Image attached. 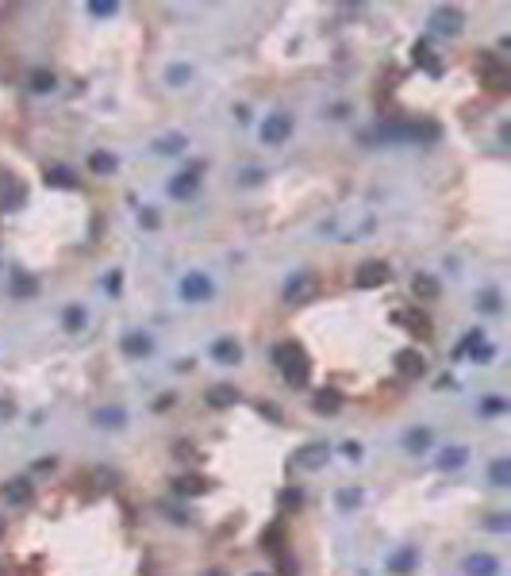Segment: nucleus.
<instances>
[{
	"label": "nucleus",
	"instance_id": "12",
	"mask_svg": "<svg viewBox=\"0 0 511 576\" xmlns=\"http://www.w3.org/2000/svg\"><path fill=\"white\" fill-rule=\"evenodd\" d=\"M311 292H316V277L311 273H300V277H292V281L285 284V300L288 303H304Z\"/></svg>",
	"mask_w": 511,
	"mask_h": 576
},
{
	"label": "nucleus",
	"instance_id": "24",
	"mask_svg": "<svg viewBox=\"0 0 511 576\" xmlns=\"http://www.w3.org/2000/svg\"><path fill=\"white\" fill-rule=\"evenodd\" d=\"M93 419H96V426H123L127 423V411L123 407H101Z\"/></svg>",
	"mask_w": 511,
	"mask_h": 576
},
{
	"label": "nucleus",
	"instance_id": "44",
	"mask_svg": "<svg viewBox=\"0 0 511 576\" xmlns=\"http://www.w3.org/2000/svg\"><path fill=\"white\" fill-rule=\"evenodd\" d=\"M331 119H346V104H335V108H331Z\"/></svg>",
	"mask_w": 511,
	"mask_h": 576
},
{
	"label": "nucleus",
	"instance_id": "33",
	"mask_svg": "<svg viewBox=\"0 0 511 576\" xmlns=\"http://www.w3.org/2000/svg\"><path fill=\"white\" fill-rule=\"evenodd\" d=\"M46 185H62V188H70V185H73V173H70V169H62V166H54V169H46Z\"/></svg>",
	"mask_w": 511,
	"mask_h": 576
},
{
	"label": "nucleus",
	"instance_id": "37",
	"mask_svg": "<svg viewBox=\"0 0 511 576\" xmlns=\"http://www.w3.org/2000/svg\"><path fill=\"white\" fill-rule=\"evenodd\" d=\"M277 572H281V576H296V572H300V565H296L292 557L281 549V554H277Z\"/></svg>",
	"mask_w": 511,
	"mask_h": 576
},
{
	"label": "nucleus",
	"instance_id": "39",
	"mask_svg": "<svg viewBox=\"0 0 511 576\" xmlns=\"http://www.w3.org/2000/svg\"><path fill=\"white\" fill-rule=\"evenodd\" d=\"M504 407H507V403H504V400H496V396L481 403V411H484V415H500V411H504Z\"/></svg>",
	"mask_w": 511,
	"mask_h": 576
},
{
	"label": "nucleus",
	"instance_id": "5",
	"mask_svg": "<svg viewBox=\"0 0 511 576\" xmlns=\"http://www.w3.org/2000/svg\"><path fill=\"white\" fill-rule=\"evenodd\" d=\"M458 353H469V358H473V361H481V365H489V361L496 358V346H492L489 339H484L481 331H473V334H465V339H461Z\"/></svg>",
	"mask_w": 511,
	"mask_h": 576
},
{
	"label": "nucleus",
	"instance_id": "25",
	"mask_svg": "<svg viewBox=\"0 0 511 576\" xmlns=\"http://www.w3.org/2000/svg\"><path fill=\"white\" fill-rule=\"evenodd\" d=\"M235 400H238V392L231 388V384H216V388L208 392V403H212V407H231Z\"/></svg>",
	"mask_w": 511,
	"mask_h": 576
},
{
	"label": "nucleus",
	"instance_id": "38",
	"mask_svg": "<svg viewBox=\"0 0 511 576\" xmlns=\"http://www.w3.org/2000/svg\"><path fill=\"white\" fill-rule=\"evenodd\" d=\"M358 504H361V492H354V488L339 492V507H358Z\"/></svg>",
	"mask_w": 511,
	"mask_h": 576
},
{
	"label": "nucleus",
	"instance_id": "32",
	"mask_svg": "<svg viewBox=\"0 0 511 576\" xmlns=\"http://www.w3.org/2000/svg\"><path fill=\"white\" fill-rule=\"evenodd\" d=\"M89 169H93V173H112L115 158H112V154H104V150H96L93 158H89Z\"/></svg>",
	"mask_w": 511,
	"mask_h": 576
},
{
	"label": "nucleus",
	"instance_id": "7",
	"mask_svg": "<svg viewBox=\"0 0 511 576\" xmlns=\"http://www.w3.org/2000/svg\"><path fill=\"white\" fill-rule=\"evenodd\" d=\"M392 277V269L384 266V261H366V266H358V273H354V284L358 288H377L384 284Z\"/></svg>",
	"mask_w": 511,
	"mask_h": 576
},
{
	"label": "nucleus",
	"instance_id": "45",
	"mask_svg": "<svg viewBox=\"0 0 511 576\" xmlns=\"http://www.w3.org/2000/svg\"><path fill=\"white\" fill-rule=\"evenodd\" d=\"M204 576H227V572H219V569H212V572H204Z\"/></svg>",
	"mask_w": 511,
	"mask_h": 576
},
{
	"label": "nucleus",
	"instance_id": "26",
	"mask_svg": "<svg viewBox=\"0 0 511 576\" xmlns=\"http://www.w3.org/2000/svg\"><path fill=\"white\" fill-rule=\"evenodd\" d=\"M465 461H469V454H465V450H461V446H450V450H442V457H439V469H446V473H450V469H461V465H465Z\"/></svg>",
	"mask_w": 511,
	"mask_h": 576
},
{
	"label": "nucleus",
	"instance_id": "10",
	"mask_svg": "<svg viewBox=\"0 0 511 576\" xmlns=\"http://www.w3.org/2000/svg\"><path fill=\"white\" fill-rule=\"evenodd\" d=\"M396 373L408 377V381H411V377H423L427 373V358L419 350H400L396 353Z\"/></svg>",
	"mask_w": 511,
	"mask_h": 576
},
{
	"label": "nucleus",
	"instance_id": "23",
	"mask_svg": "<svg viewBox=\"0 0 511 576\" xmlns=\"http://www.w3.org/2000/svg\"><path fill=\"white\" fill-rule=\"evenodd\" d=\"M4 499H8V504H27V499H31V484L27 480H8L4 484Z\"/></svg>",
	"mask_w": 511,
	"mask_h": 576
},
{
	"label": "nucleus",
	"instance_id": "30",
	"mask_svg": "<svg viewBox=\"0 0 511 576\" xmlns=\"http://www.w3.org/2000/svg\"><path fill=\"white\" fill-rule=\"evenodd\" d=\"M54 73L51 70H35V73H31V89H35V93H51V89H54Z\"/></svg>",
	"mask_w": 511,
	"mask_h": 576
},
{
	"label": "nucleus",
	"instance_id": "18",
	"mask_svg": "<svg viewBox=\"0 0 511 576\" xmlns=\"http://www.w3.org/2000/svg\"><path fill=\"white\" fill-rule=\"evenodd\" d=\"M396 323H403V327H411V334H431V319L427 315H419V311H396Z\"/></svg>",
	"mask_w": 511,
	"mask_h": 576
},
{
	"label": "nucleus",
	"instance_id": "22",
	"mask_svg": "<svg viewBox=\"0 0 511 576\" xmlns=\"http://www.w3.org/2000/svg\"><path fill=\"white\" fill-rule=\"evenodd\" d=\"M185 146H188V138L181 135V131H173V135H162L158 143H154V150L158 154H181Z\"/></svg>",
	"mask_w": 511,
	"mask_h": 576
},
{
	"label": "nucleus",
	"instance_id": "6",
	"mask_svg": "<svg viewBox=\"0 0 511 576\" xmlns=\"http://www.w3.org/2000/svg\"><path fill=\"white\" fill-rule=\"evenodd\" d=\"M431 27L439 31V35H461V27H465V15H461V8H434Z\"/></svg>",
	"mask_w": 511,
	"mask_h": 576
},
{
	"label": "nucleus",
	"instance_id": "4",
	"mask_svg": "<svg viewBox=\"0 0 511 576\" xmlns=\"http://www.w3.org/2000/svg\"><path fill=\"white\" fill-rule=\"evenodd\" d=\"M288 135H292V115H288V112L266 115V123H261V143H266V146H281Z\"/></svg>",
	"mask_w": 511,
	"mask_h": 576
},
{
	"label": "nucleus",
	"instance_id": "11",
	"mask_svg": "<svg viewBox=\"0 0 511 576\" xmlns=\"http://www.w3.org/2000/svg\"><path fill=\"white\" fill-rule=\"evenodd\" d=\"M123 353H127V358H146V353H150L154 350V339H150V334H146V331H127V334H123Z\"/></svg>",
	"mask_w": 511,
	"mask_h": 576
},
{
	"label": "nucleus",
	"instance_id": "29",
	"mask_svg": "<svg viewBox=\"0 0 511 576\" xmlns=\"http://www.w3.org/2000/svg\"><path fill=\"white\" fill-rule=\"evenodd\" d=\"M477 308H481V311H500V308H504V300H500L496 288H484V292L477 296Z\"/></svg>",
	"mask_w": 511,
	"mask_h": 576
},
{
	"label": "nucleus",
	"instance_id": "17",
	"mask_svg": "<svg viewBox=\"0 0 511 576\" xmlns=\"http://www.w3.org/2000/svg\"><path fill=\"white\" fill-rule=\"evenodd\" d=\"M489 480H492V488H511V461L507 457H496L489 465Z\"/></svg>",
	"mask_w": 511,
	"mask_h": 576
},
{
	"label": "nucleus",
	"instance_id": "43",
	"mask_svg": "<svg viewBox=\"0 0 511 576\" xmlns=\"http://www.w3.org/2000/svg\"><path fill=\"white\" fill-rule=\"evenodd\" d=\"M261 415H269V419H281V411H277L273 403H261Z\"/></svg>",
	"mask_w": 511,
	"mask_h": 576
},
{
	"label": "nucleus",
	"instance_id": "27",
	"mask_svg": "<svg viewBox=\"0 0 511 576\" xmlns=\"http://www.w3.org/2000/svg\"><path fill=\"white\" fill-rule=\"evenodd\" d=\"M62 323H65V331H73V334H77L81 327H85V308H77V303H73V308H65Z\"/></svg>",
	"mask_w": 511,
	"mask_h": 576
},
{
	"label": "nucleus",
	"instance_id": "31",
	"mask_svg": "<svg viewBox=\"0 0 511 576\" xmlns=\"http://www.w3.org/2000/svg\"><path fill=\"white\" fill-rule=\"evenodd\" d=\"M415 62H419V65H427L431 73H439V70H442V65H439V58L431 54V46H427V43H415Z\"/></svg>",
	"mask_w": 511,
	"mask_h": 576
},
{
	"label": "nucleus",
	"instance_id": "28",
	"mask_svg": "<svg viewBox=\"0 0 511 576\" xmlns=\"http://www.w3.org/2000/svg\"><path fill=\"white\" fill-rule=\"evenodd\" d=\"M300 504H304V492H300V488H285V492H281V511H285V515L300 511Z\"/></svg>",
	"mask_w": 511,
	"mask_h": 576
},
{
	"label": "nucleus",
	"instance_id": "20",
	"mask_svg": "<svg viewBox=\"0 0 511 576\" xmlns=\"http://www.w3.org/2000/svg\"><path fill=\"white\" fill-rule=\"evenodd\" d=\"M39 292V281L31 273H15L12 277V296H20V300H31V296Z\"/></svg>",
	"mask_w": 511,
	"mask_h": 576
},
{
	"label": "nucleus",
	"instance_id": "1",
	"mask_svg": "<svg viewBox=\"0 0 511 576\" xmlns=\"http://www.w3.org/2000/svg\"><path fill=\"white\" fill-rule=\"evenodd\" d=\"M273 361L281 365L285 381L292 384V388H304V384H308L311 369H308V361H304V353H300V346H296V342H281V346H273Z\"/></svg>",
	"mask_w": 511,
	"mask_h": 576
},
{
	"label": "nucleus",
	"instance_id": "3",
	"mask_svg": "<svg viewBox=\"0 0 511 576\" xmlns=\"http://www.w3.org/2000/svg\"><path fill=\"white\" fill-rule=\"evenodd\" d=\"M212 292H216V284H212L208 273H185L181 277V300L204 303V300H212Z\"/></svg>",
	"mask_w": 511,
	"mask_h": 576
},
{
	"label": "nucleus",
	"instance_id": "15",
	"mask_svg": "<svg viewBox=\"0 0 511 576\" xmlns=\"http://www.w3.org/2000/svg\"><path fill=\"white\" fill-rule=\"evenodd\" d=\"M212 358H216L219 365H238V361H242V346H238L235 339H219L216 346H212Z\"/></svg>",
	"mask_w": 511,
	"mask_h": 576
},
{
	"label": "nucleus",
	"instance_id": "19",
	"mask_svg": "<svg viewBox=\"0 0 511 576\" xmlns=\"http://www.w3.org/2000/svg\"><path fill=\"white\" fill-rule=\"evenodd\" d=\"M411 292L419 296V300H439V281H434V277H427V273H419L415 281H411Z\"/></svg>",
	"mask_w": 511,
	"mask_h": 576
},
{
	"label": "nucleus",
	"instance_id": "14",
	"mask_svg": "<svg viewBox=\"0 0 511 576\" xmlns=\"http://www.w3.org/2000/svg\"><path fill=\"white\" fill-rule=\"evenodd\" d=\"M431 442H434V434L427 431V426H411L408 434H403V450H408V454H427V450H431Z\"/></svg>",
	"mask_w": 511,
	"mask_h": 576
},
{
	"label": "nucleus",
	"instance_id": "40",
	"mask_svg": "<svg viewBox=\"0 0 511 576\" xmlns=\"http://www.w3.org/2000/svg\"><path fill=\"white\" fill-rule=\"evenodd\" d=\"M89 12L93 15H115V4H104L101 0V4H89Z\"/></svg>",
	"mask_w": 511,
	"mask_h": 576
},
{
	"label": "nucleus",
	"instance_id": "16",
	"mask_svg": "<svg viewBox=\"0 0 511 576\" xmlns=\"http://www.w3.org/2000/svg\"><path fill=\"white\" fill-rule=\"evenodd\" d=\"M196 185H200V173H196V169H185V173H177V177L169 181V192H173V196H193Z\"/></svg>",
	"mask_w": 511,
	"mask_h": 576
},
{
	"label": "nucleus",
	"instance_id": "21",
	"mask_svg": "<svg viewBox=\"0 0 511 576\" xmlns=\"http://www.w3.org/2000/svg\"><path fill=\"white\" fill-rule=\"evenodd\" d=\"M204 476H181V480H173V492L177 496H204Z\"/></svg>",
	"mask_w": 511,
	"mask_h": 576
},
{
	"label": "nucleus",
	"instance_id": "46",
	"mask_svg": "<svg viewBox=\"0 0 511 576\" xmlns=\"http://www.w3.org/2000/svg\"><path fill=\"white\" fill-rule=\"evenodd\" d=\"M0 534H4V526H0Z\"/></svg>",
	"mask_w": 511,
	"mask_h": 576
},
{
	"label": "nucleus",
	"instance_id": "13",
	"mask_svg": "<svg viewBox=\"0 0 511 576\" xmlns=\"http://www.w3.org/2000/svg\"><path fill=\"white\" fill-rule=\"evenodd\" d=\"M419 565V554H415V546H403V549H396V554L389 557V572L392 576H408L411 569Z\"/></svg>",
	"mask_w": 511,
	"mask_h": 576
},
{
	"label": "nucleus",
	"instance_id": "47",
	"mask_svg": "<svg viewBox=\"0 0 511 576\" xmlns=\"http://www.w3.org/2000/svg\"><path fill=\"white\" fill-rule=\"evenodd\" d=\"M258 576H261V572H258Z\"/></svg>",
	"mask_w": 511,
	"mask_h": 576
},
{
	"label": "nucleus",
	"instance_id": "9",
	"mask_svg": "<svg viewBox=\"0 0 511 576\" xmlns=\"http://www.w3.org/2000/svg\"><path fill=\"white\" fill-rule=\"evenodd\" d=\"M327 457H331V446L327 442H311V446H304L296 454V469H323Z\"/></svg>",
	"mask_w": 511,
	"mask_h": 576
},
{
	"label": "nucleus",
	"instance_id": "42",
	"mask_svg": "<svg viewBox=\"0 0 511 576\" xmlns=\"http://www.w3.org/2000/svg\"><path fill=\"white\" fill-rule=\"evenodd\" d=\"M342 454L350 457V461H358V457H361V446H358V442H346V446H342Z\"/></svg>",
	"mask_w": 511,
	"mask_h": 576
},
{
	"label": "nucleus",
	"instance_id": "8",
	"mask_svg": "<svg viewBox=\"0 0 511 576\" xmlns=\"http://www.w3.org/2000/svg\"><path fill=\"white\" fill-rule=\"evenodd\" d=\"M461 572L465 576H500V561L492 554H469L461 561Z\"/></svg>",
	"mask_w": 511,
	"mask_h": 576
},
{
	"label": "nucleus",
	"instance_id": "36",
	"mask_svg": "<svg viewBox=\"0 0 511 576\" xmlns=\"http://www.w3.org/2000/svg\"><path fill=\"white\" fill-rule=\"evenodd\" d=\"M339 392H323V396H316V411H339Z\"/></svg>",
	"mask_w": 511,
	"mask_h": 576
},
{
	"label": "nucleus",
	"instance_id": "34",
	"mask_svg": "<svg viewBox=\"0 0 511 576\" xmlns=\"http://www.w3.org/2000/svg\"><path fill=\"white\" fill-rule=\"evenodd\" d=\"M484 526H489V530H511V515L507 511H492V518H484Z\"/></svg>",
	"mask_w": 511,
	"mask_h": 576
},
{
	"label": "nucleus",
	"instance_id": "35",
	"mask_svg": "<svg viewBox=\"0 0 511 576\" xmlns=\"http://www.w3.org/2000/svg\"><path fill=\"white\" fill-rule=\"evenodd\" d=\"M166 77H169V85H185V81L193 77V70H188L185 62H177V65H169V73H166Z\"/></svg>",
	"mask_w": 511,
	"mask_h": 576
},
{
	"label": "nucleus",
	"instance_id": "41",
	"mask_svg": "<svg viewBox=\"0 0 511 576\" xmlns=\"http://www.w3.org/2000/svg\"><path fill=\"white\" fill-rule=\"evenodd\" d=\"M261 177H266L261 169H246V173H242V185H258Z\"/></svg>",
	"mask_w": 511,
	"mask_h": 576
},
{
	"label": "nucleus",
	"instance_id": "2",
	"mask_svg": "<svg viewBox=\"0 0 511 576\" xmlns=\"http://www.w3.org/2000/svg\"><path fill=\"white\" fill-rule=\"evenodd\" d=\"M477 70H481V85H489L492 93H507V89H511V77H507L504 62H500L496 54L481 51V62H477Z\"/></svg>",
	"mask_w": 511,
	"mask_h": 576
}]
</instances>
